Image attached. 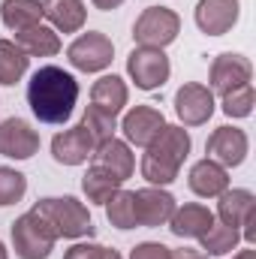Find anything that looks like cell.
<instances>
[{"mask_svg": "<svg viewBox=\"0 0 256 259\" xmlns=\"http://www.w3.org/2000/svg\"><path fill=\"white\" fill-rule=\"evenodd\" d=\"M205 151H208V160L220 163L223 169H235V166H241V163L247 160L250 139H247L244 130L223 124V127H217L211 136H208Z\"/></svg>", "mask_w": 256, "mask_h": 259, "instance_id": "cell-8", "label": "cell"}, {"mask_svg": "<svg viewBox=\"0 0 256 259\" xmlns=\"http://www.w3.org/2000/svg\"><path fill=\"white\" fill-rule=\"evenodd\" d=\"M0 259H9V250H6V244L0 241Z\"/></svg>", "mask_w": 256, "mask_h": 259, "instance_id": "cell-37", "label": "cell"}, {"mask_svg": "<svg viewBox=\"0 0 256 259\" xmlns=\"http://www.w3.org/2000/svg\"><path fill=\"white\" fill-rule=\"evenodd\" d=\"M178 33H181V18H178V12H172L166 6L142 9V15L133 24V39L142 49H166L178 39Z\"/></svg>", "mask_w": 256, "mask_h": 259, "instance_id": "cell-5", "label": "cell"}, {"mask_svg": "<svg viewBox=\"0 0 256 259\" xmlns=\"http://www.w3.org/2000/svg\"><path fill=\"white\" fill-rule=\"evenodd\" d=\"M0 18L12 33L27 30L33 24H42V3L39 0H3Z\"/></svg>", "mask_w": 256, "mask_h": 259, "instance_id": "cell-23", "label": "cell"}, {"mask_svg": "<svg viewBox=\"0 0 256 259\" xmlns=\"http://www.w3.org/2000/svg\"><path fill=\"white\" fill-rule=\"evenodd\" d=\"M169 259H208V256L202 250H193V247H178V250L169 247Z\"/></svg>", "mask_w": 256, "mask_h": 259, "instance_id": "cell-33", "label": "cell"}, {"mask_svg": "<svg viewBox=\"0 0 256 259\" xmlns=\"http://www.w3.org/2000/svg\"><path fill=\"white\" fill-rule=\"evenodd\" d=\"M253 78V64L238 52H223L211 61V94H229Z\"/></svg>", "mask_w": 256, "mask_h": 259, "instance_id": "cell-11", "label": "cell"}, {"mask_svg": "<svg viewBox=\"0 0 256 259\" xmlns=\"http://www.w3.org/2000/svg\"><path fill=\"white\" fill-rule=\"evenodd\" d=\"M27 58H55L61 52V36L55 27H46V24H33L27 30H18L15 39H12Z\"/></svg>", "mask_w": 256, "mask_h": 259, "instance_id": "cell-22", "label": "cell"}, {"mask_svg": "<svg viewBox=\"0 0 256 259\" xmlns=\"http://www.w3.org/2000/svg\"><path fill=\"white\" fill-rule=\"evenodd\" d=\"M127 72L139 91H160L169 81V75H172V64H169L163 49H142V46H136L127 58Z\"/></svg>", "mask_w": 256, "mask_h": 259, "instance_id": "cell-6", "label": "cell"}, {"mask_svg": "<svg viewBox=\"0 0 256 259\" xmlns=\"http://www.w3.org/2000/svg\"><path fill=\"white\" fill-rule=\"evenodd\" d=\"M133 196H136V226H148V229L166 226L178 208L175 196L163 187H142L133 190Z\"/></svg>", "mask_w": 256, "mask_h": 259, "instance_id": "cell-10", "label": "cell"}, {"mask_svg": "<svg viewBox=\"0 0 256 259\" xmlns=\"http://www.w3.org/2000/svg\"><path fill=\"white\" fill-rule=\"evenodd\" d=\"M163 127H166V118L154 106H136V109H130L127 115H124V121H121L124 142L136 145V148H148L160 136Z\"/></svg>", "mask_w": 256, "mask_h": 259, "instance_id": "cell-15", "label": "cell"}, {"mask_svg": "<svg viewBox=\"0 0 256 259\" xmlns=\"http://www.w3.org/2000/svg\"><path fill=\"white\" fill-rule=\"evenodd\" d=\"M220 100H223L220 106H223V115H226V118H250V115H253V103H256L253 81H247V84H241V88L223 94Z\"/></svg>", "mask_w": 256, "mask_h": 259, "instance_id": "cell-28", "label": "cell"}, {"mask_svg": "<svg viewBox=\"0 0 256 259\" xmlns=\"http://www.w3.org/2000/svg\"><path fill=\"white\" fill-rule=\"evenodd\" d=\"M211 223H214V214H211L205 205L187 202V205H178V208H175V214H172V220H169L166 226H169V232L178 235V238H199Z\"/></svg>", "mask_w": 256, "mask_h": 259, "instance_id": "cell-20", "label": "cell"}, {"mask_svg": "<svg viewBox=\"0 0 256 259\" xmlns=\"http://www.w3.org/2000/svg\"><path fill=\"white\" fill-rule=\"evenodd\" d=\"M217 199H220V202H217V217H220V223H226V226H232V229L241 232L244 220L256 211V196L250 193V190H244V187H235V190L220 193Z\"/></svg>", "mask_w": 256, "mask_h": 259, "instance_id": "cell-21", "label": "cell"}, {"mask_svg": "<svg viewBox=\"0 0 256 259\" xmlns=\"http://www.w3.org/2000/svg\"><path fill=\"white\" fill-rule=\"evenodd\" d=\"M103 259H124V256H121L118 250H109V247H106V253H103Z\"/></svg>", "mask_w": 256, "mask_h": 259, "instance_id": "cell-36", "label": "cell"}, {"mask_svg": "<svg viewBox=\"0 0 256 259\" xmlns=\"http://www.w3.org/2000/svg\"><path fill=\"white\" fill-rule=\"evenodd\" d=\"M127 100H130L127 81L121 75H115V72L112 75H100L94 81V88H91V106H97V109H103V112H109L115 118L124 112Z\"/></svg>", "mask_w": 256, "mask_h": 259, "instance_id": "cell-18", "label": "cell"}, {"mask_svg": "<svg viewBox=\"0 0 256 259\" xmlns=\"http://www.w3.org/2000/svg\"><path fill=\"white\" fill-rule=\"evenodd\" d=\"M24 193H27V178H24L18 169L0 166V208L21 202Z\"/></svg>", "mask_w": 256, "mask_h": 259, "instance_id": "cell-30", "label": "cell"}, {"mask_svg": "<svg viewBox=\"0 0 256 259\" xmlns=\"http://www.w3.org/2000/svg\"><path fill=\"white\" fill-rule=\"evenodd\" d=\"M75 103H78V81H75L72 72L49 64V66H39L30 75V81H27V106L36 115L39 124H52V127L66 124Z\"/></svg>", "mask_w": 256, "mask_h": 259, "instance_id": "cell-1", "label": "cell"}, {"mask_svg": "<svg viewBox=\"0 0 256 259\" xmlns=\"http://www.w3.org/2000/svg\"><path fill=\"white\" fill-rule=\"evenodd\" d=\"M190 133L181 127V124H166L160 130V136L145 148L142 154V178L151 184V187H166L178 178L187 154H190Z\"/></svg>", "mask_w": 256, "mask_h": 259, "instance_id": "cell-2", "label": "cell"}, {"mask_svg": "<svg viewBox=\"0 0 256 259\" xmlns=\"http://www.w3.org/2000/svg\"><path fill=\"white\" fill-rule=\"evenodd\" d=\"M91 163L106 169V172H112L118 181H127L136 172V157H133V151H130V145L124 139H109V142L97 145Z\"/></svg>", "mask_w": 256, "mask_h": 259, "instance_id": "cell-17", "label": "cell"}, {"mask_svg": "<svg viewBox=\"0 0 256 259\" xmlns=\"http://www.w3.org/2000/svg\"><path fill=\"white\" fill-rule=\"evenodd\" d=\"M187 184L196 196L202 199H217L220 193L229 190V169H223L220 163L214 160H196L190 166V175H187Z\"/></svg>", "mask_w": 256, "mask_h": 259, "instance_id": "cell-16", "label": "cell"}, {"mask_svg": "<svg viewBox=\"0 0 256 259\" xmlns=\"http://www.w3.org/2000/svg\"><path fill=\"white\" fill-rule=\"evenodd\" d=\"M232 259H256V250H250V247H247V250H238Z\"/></svg>", "mask_w": 256, "mask_h": 259, "instance_id": "cell-35", "label": "cell"}, {"mask_svg": "<svg viewBox=\"0 0 256 259\" xmlns=\"http://www.w3.org/2000/svg\"><path fill=\"white\" fill-rule=\"evenodd\" d=\"M39 151V133L24 118H6L0 124V157L30 160Z\"/></svg>", "mask_w": 256, "mask_h": 259, "instance_id": "cell-14", "label": "cell"}, {"mask_svg": "<svg viewBox=\"0 0 256 259\" xmlns=\"http://www.w3.org/2000/svg\"><path fill=\"white\" fill-rule=\"evenodd\" d=\"M27 66H30V58L12 39H0V84H6V88L18 84L24 78Z\"/></svg>", "mask_w": 256, "mask_h": 259, "instance_id": "cell-26", "label": "cell"}, {"mask_svg": "<svg viewBox=\"0 0 256 259\" xmlns=\"http://www.w3.org/2000/svg\"><path fill=\"white\" fill-rule=\"evenodd\" d=\"M81 124H84V130L94 136V142H97V145H103V142L115 139L118 118H115V115H109V112H103V109H97V106H88V109H84V115H81Z\"/></svg>", "mask_w": 256, "mask_h": 259, "instance_id": "cell-29", "label": "cell"}, {"mask_svg": "<svg viewBox=\"0 0 256 259\" xmlns=\"http://www.w3.org/2000/svg\"><path fill=\"white\" fill-rule=\"evenodd\" d=\"M241 0H199L196 3V27L208 36H223L238 24Z\"/></svg>", "mask_w": 256, "mask_h": 259, "instance_id": "cell-13", "label": "cell"}, {"mask_svg": "<svg viewBox=\"0 0 256 259\" xmlns=\"http://www.w3.org/2000/svg\"><path fill=\"white\" fill-rule=\"evenodd\" d=\"M214 94L211 88L199 84V81H187L178 88L175 94V115L184 127H202L208 124V118L214 115Z\"/></svg>", "mask_w": 256, "mask_h": 259, "instance_id": "cell-9", "label": "cell"}, {"mask_svg": "<svg viewBox=\"0 0 256 259\" xmlns=\"http://www.w3.org/2000/svg\"><path fill=\"white\" fill-rule=\"evenodd\" d=\"M94 151H97V142L84 130V124H75L52 139V157L61 166H81L94 157Z\"/></svg>", "mask_w": 256, "mask_h": 259, "instance_id": "cell-12", "label": "cell"}, {"mask_svg": "<svg viewBox=\"0 0 256 259\" xmlns=\"http://www.w3.org/2000/svg\"><path fill=\"white\" fill-rule=\"evenodd\" d=\"M58 244V235L52 232V226L36 214L27 211L21 217H15L12 223V250L18 259H49Z\"/></svg>", "mask_w": 256, "mask_h": 259, "instance_id": "cell-4", "label": "cell"}, {"mask_svg": "<svg viewBox=\"0 0 256 259\" xmlns=\"http://www.w3.org/2000/svg\"><path fill=\"white\" fill-rule=\"evenodd\" d=\"M103 253H106V247L97 241H75L64 253V259H103Z\"/></svg>", "mask_w": 256, "mask_h": 259, "instance_id": "cell-31", "label": "cell"}, {"mask_svg": "<svg viewBox=\"0 0 256 259\" xmlns=\"http://www.w3.org/2000/svg\"><path fill=\"white\" fill-rule=\"evenodd\" d=\"M112 58H115V46L100 30H88V33L75 36L66 49V61L78 72H103L112 64Z\"/></svg>", "mask_w": 256, "mask_h": 259, "instance_id": "cell-7", "label": "cell"}, {"mask_svg": "<svg viewBox=\"0 0 256 259\" xmlns=\"http://www.w3.org/2000/svg\"><path fill=\"white\" fill-rule=\"evenodd\" d=\"M42 18H49L58 33H78L88 21V9L81 0H42Z\"/></svg>", "mask_w": 256, "mask_h": 259, "instance_id": "cell-19", "label": "cell"}, {"mask_svg": "<svg viewBox=\"0 0 256 259\" xmlns=\"http://www.w3.org/2000/svg\"><path fill=\"white\" fill-rule=\"evenodd\" d=\"M130 259H169V247L160 241H142L133 247Z\"/></svg>", "mask_w": 256, "mask_h": 259, "instance_id": "cell-32", "label": "cell"}, {"mask_svg": "<svg viewBox=\"0 0 256 259\" xmlns=\"http://www.w3.org/2000/svg\"><path fill=\"white\" fill-rule=\"evenodd\" d=\"M30 211H36L58 238H69V241H78V238H91L94 235V220H91V211L84 202H78L75 196H46L39 199Z\"/></svg>", "mask_w": 256, "mask_h": 259, "instance_id": "cell-3", "label": "cell"}, {"mask_svg": "<svg viewBox=\"0 0 256 259\" xmlns=\"http://www.w3.org/2000/svg\"><path fill=\"white\" fill-rule=\"evenodd\" d=\"M106 208V217H109V223L115 226V229H136V196L133 190H118V193L109 196V202L103 205Z\"/></svg>", "mask_w": 256, "mask_h": 259, "instance_id": "cell-27", "label": "cell"}, {"mask_svg": "<svg viewBox=\"0 0 256 259\" xmlns=\"http://www.w3.org/2000/svg\"><path fill=\"white\" fill-rule=\"evenodd\" d=\"M121 187H124V181H118L112 172H106V169H100V166H94V163H91V169H88L84 178H81V190L88 196V202H94V205H106L109 196L118 193Z\"/></svg>", "mask_w": 256, "mask_h": 259, "instance_id": "cell-24", "label": "cell"}, {"mask_svg": "<svg viewBox=\"0 0 256 259\" xmlns=\"http://www.w3.org/2000/svg\"><path fill=\"white\" fill-rule=\"evenodd\" d=\"M199 241H202V253H208V256H226V253H232L241 244V232L232 229V226H226V223H211L199 235Z\"/></svg>", "mask_w": 256, "mask_h": 259, "instance_id": "cell-25", "label": "cell"}, {"mask_svg": "<svg viewBox=\"0 0 256 259\" xmlns=\"http://www.w3.org/2000/svg\"><path fill=\"white\" fill-rule=\"evenodd\" d=\"M91 3H94L97 9H103V12H112V9H118L124 0H91Z\"/></svg>", "mask_w": 256, "mask_h": 259, "instance_id": "cell-34", "label": "cell"}]
</instances>
